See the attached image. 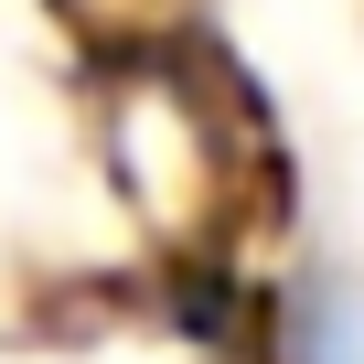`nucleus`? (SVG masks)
<instances>
[{"mask_svg":"<svg viewBox=\"0 0 364 364\" xmlns=\"http://www.w3.org/2000/svg\"><path fill=\"white\" fill-rule=\"evenodd\" d=\"M257 364H364V289H353L343 268H300V279L268 300Z\"/></svg>","mask_w":364,"mask_h":364,"instance_id":"1","label":"nucleus"}]
</instances>
